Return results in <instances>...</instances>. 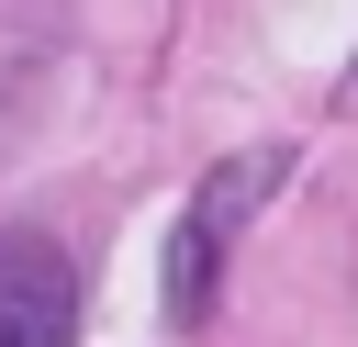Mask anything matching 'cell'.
<instances>
[{"instance_id":"obj_1","label":"cell","mask_w":358,"mask_h":347,"mask_svg":"<svg viewBox=\"0 0 358 347\" xmlns=\"http://www.w3.org/2000/svg\"><path fill=\"white\" fill-rule=\"evenodd\" d=\"M291 157L280 146H257V157H235V168H213L201 190H190V213H179V235H168V325H201L213 313V280H224V246H235V224L268 201V179H280Z\"/></svg>"},{"instance_id":"obj_2","label":"cell","mask_w":358,"mask_h":347,"mask_svg":"<svg viewBox=\"0 0 358 347\" xmlns=\"http://www.w3.org/2000/svg\"><path fill=\"white\" fill-rule=\"evenodd\" d=\"M0 347H78V280L45 235H0Z\"/></svg>"}]
</instances>
